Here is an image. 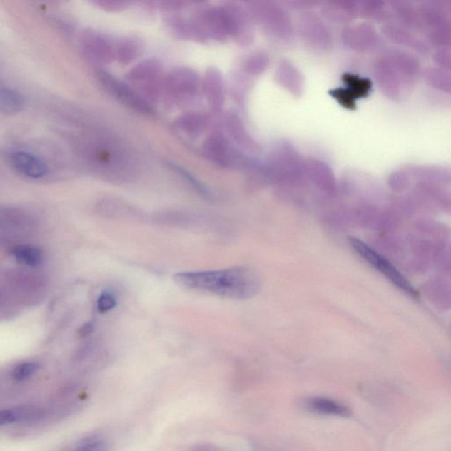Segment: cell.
<instances>
[{
  "instance_id": "13",
  "label": "cell",
  "mask_w": 451,
  "mask_h": 451,
  "mask_svg": "<svg viewBox=\"0 0 451 451\" xmlns=\"http://www.w3.org/2000/svg\"><path fill=\"white\" fill-rule=\"evenodd\" d=\"M116 298L111 292L105 291L101 293L97 300V310L100 313H107L116 306Z\"/></svg>"
},
{
  "instance_id": "16",
  "label": "cell",
  "mask_w": 451,
  "mask_h": 451,
  "mask_svg": "<svg viewBox=\"0 0 451 451\" xmlns=\"http://www.w3.org/2000/svg\"><path fill=\"white\" fill-rule=\"evenodd\" d=\"M450 253H451V246H450Z\"/></svg>"
},
{
  "instance_id": "3",
  "label": "cell",
  "mask_w": 451,
  "mask_h": 451,
  "mask_svg": "<svg viewBox=\"0 0 451 451\" xmlns=\"http://www.w3.org/2000/svg\"><path fill=\"white\" fill-rule=\"evenodd\" d=\"M98 78L110 95L131 110L141 114H150L153 112L151 106L146 101L125 82L119 81L107 71H99Z\"/></svg>"
},
{
  "instance_id": "6",
  "label": "cell",
  "mask_w": 451,
  "mask_h": 451,
  "mask_svg": "<svg viewBox=\"0 0 451 451\" xmlns=\"http://www.w3.org/2000/svg\"><path fill=\"white\" fill-rule=\"evenodd\" d=\"M45 415H46V411L39 405H18V407L7 408L0 412V427L39 422Z\"/></svg>"
},
{
  "instance_id": "14",
  "label": "cell",
  "mask_w": 451,
  "mask_h": 451,
  "mask_svg": "<svg viewBox=\"0 0 451 451\" xmlns=\"http://www.w3.org/2000/svg\"><path fill=\"white\" fill-rule=\"evenodd\" d=\"M183 451H225L221 447L213 443L202 442L188 447Z\"/></svg>"
},
{
  "instance_id": "7",
  "label": "cell",
  "mask_w": 451,
  "mask_h": 451,
  "mask_svg": "<svg viewBox=\"0 0 451 451\" xmlns=\"http://www.w3.org/2000/svg\"><path fill=\"white\" fill-rule=\"evenodd\" d=\"M428 300L440 310L451 309V284L441 279L431 280L424 287Z\"/></svg>"
},
{
  "instance_id": "9",
  "label": "cell",
  "mask_w": 451,
  "mask_h": 451,
  "mask_svg": "<svg viewBox=\"0 0 451 451\" xmlns=\"http://www.w3.org/2000/svg\"><path fill=\"white\" fill-rule=\"evenodd\" d=\"M12 253L19 264L35 268L42 265L44 254L39 248L30 245H19L14 248Z\"/></svg>"
},
{
  "instance_id": "11",
  "label": "cell",
  "mask_w": 451,
  "mask_h": 451,
  "mask_svg": "<svg viewBox=\"0 0 451 451\" xmlns=\"http://www.w3.org/2000/svg\"><path fill=\"white\" fill-rule=\"evenodd\" d=\"M111 445L100 435H91L78 441L71 451H110Z\"/></svg>"
},
{
  "instance_id": "5",
  "label": "cell",
  "mask_w": 451,
  "mask_h": 451,
  "mask_svg": "<svg viewBox=\"0 0 451 451\" xmlns=\"http://www.w3.org/2000/svg\"><path fill=\"white\" fill-rule=\"evenodd\" d=\"M9 161L14 171L24 178L39 180L47 175L46 165L33 153L26 151L11 152Z\"/></svg>"
},
{
  "instance_id": "12",
  "label": "cell",
  "mask_w": 451,
  "mask_h": 451,
  "mask_svg": "<svg viewBox=\"0 0 451 451\" xmlns=\"http://www.w3.org/2000/svg\"><path fill=\"white\" fill-rule=\"evenodd\" d=\"M419 230L423 234L437 240H445L450 238V230L446 226L431 221H420Z\"/></svg>"
},
{
  "instance_id": "8",
  "label": "cell",
  "mask_w": 451,
  "mask_h": 451,
  "mask_svg": "<svg viewBox=\"0 0 451 451\" xmlns=\"http://www.w3.org/2000/svg\"><path fill=\"white\" fill-rule=\"evenodd\" d=\"M26 99L20 92L10 88L0 90V111L4 114L12 115L24 110Z\"/></svg>"
},
{
  "instance_id": "15",
  "label": "cell",
  "mask_w": 451,
  "mask_h": 451,
  "mask_svg": "<svg viewBox=\"0 0 451 451\" xmlns=\"http://www.w3.org/2000/svg\"><path fill=\"white\" fill-rule=\"evenodd\" d=\"M92 326L90 325H86L83 328H81V335L86 336L90 333L91 330Z\"/></svg>"
},
{
  "instance_id": "1",
  "label": "cell",
  "mask_w": 451,
  "mask_h": 451,
  "mask_svg": "<svg viewBox=\"0 0 451 451\" xmlns=\"http://www.w3.org/2000/svg\"><path fill=\"white\" fill-rule=\"evenodd\" d=\"M175 280L182 287L193 290L234 300L253 298L261 288L258 273L244 266L180 273L176 274Z\"/></svg>"
},
{
  "instance_id": "17",
  "label": "cell",
  "mask_w": 451,
  "mask_h": 451,
  "mask_svg": "<svg viewBox=\"0 0 451 451\" xmlns=\"http://www.w3.org/2000/svg\"><path fill=\"white\" fill-rule=\"evenodd\" d=\"M260 451H265V450H260Z\"/></svg>"
},
{
  "instance_id": "4",
  "label": "cell",
  "mask_w": 451,
  "mask_h": 451,
  "mask_svg": "<svg viewBox=\"0 0 451 451\" xmlns=\"http://www.w3.org/2000/svg\"><path fill=\"white\" fill-rule=\"evenodd\" d=\"M299 405L303 411L315 415L338 417V418H348L352 415L351 409L347 405L330 397H306L299 401Z\"/></svg>"
},
{
  "instance_id": "2",
  "label": "cell",
  "mask_w": 451,
  "mask_h": 451,
  "mask_svg": "<svg viewBox=\"0 0 451 451\" xmlns=\"http://www.w3.org/2000/svg\"><path fill=\"white\" fill-rule=\"evenodd\" d=\"M348 242L352 249L364 261L377 270L378 273H380L387 280L392 282L395 287H397L400 290L403 291L405 294L412 297V298H418V293H417L415 288L410 283V281L405 277L404 274L400 273V270L388 258L379 253L373 248L368 245L362 240L350 238L348 239Z\"/></svg>"
},
{
  "instance_id": "10",
  "label": "cell",
  "mask_w": 451,
  "mask_h": 451,
  "mask_svg": "<svg viewBox=\"0 0 451 451\" xmlns=\"http://www.w3.org/2000/svg\"><path fill=\"white\" fill-rule=\"evenodd\" d=\"M40 367L39 363L36 360H24L14 367L11 371V377L15 382L28 381L39 371Z\"/></svg>"
}]
</instances>
